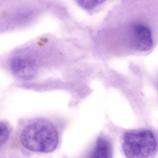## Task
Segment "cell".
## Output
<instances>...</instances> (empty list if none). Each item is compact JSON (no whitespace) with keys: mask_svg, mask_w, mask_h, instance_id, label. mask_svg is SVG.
<instances>
[{"mask_svg":"<svg viewBox=\"0 0 158 158\" xmlns=\"http://www.w3.org/2000/svg\"><path fill=\"white\" fill-rule=\"evenodd\" d=\"M111 154V147L109 142L104 137H100L96 141L90 158H109Z\"/></svg>","mask_w":158,"mask_h":158,"instance_id":"cell-5","label":"cell"},{"mask_svg":"<svg viewBox=\"0 0 158 158\" xmlns=\"http://www.w3.org/2000/svg\"><path fill=\"white\" fill-rule=\"evenodd\" d=\"M20 142L28 150L48 153L57 147L58 135L54 125L44 119L34 120L24 127L21 132Z\"/></svg>","mask_w":158,"mask_h":158,"instance_id":"cell-1","label":"cell"},{"mask_svg":"<svg viewBox=\"0 0 158 158\" xmlns=\"http://www.w3.org/2000/svg\"><path fill=\"white\" fill-rule=\"evenodd\" d=\"M10 65L14 74L23 80L32 78L37 72L35 62L28 56H16L12 59Z\"/></svg>","mask_w":158,"mask_h":158,"instance_id":"cell-3","label":"cell"},{"mask_svg":"<svg viewBox=\"0 0 158 158\" xmlns=\"http://www.w3.org/2000/svg\"><path fill=\"white\" fill-rule=\"evenodd\" d=\"M9 130L6 124L0 122V146L3 144L9 137Z\"/></svg>","mask_w":158,"mask_h":158,"instance_id":"cell-7","label":"cell"},{"mask_svg":"<svg viewBox=\"0 0 158 158\" xmlns=\"http://www.w3.org/2000/svg\"><path fill=\"white\" fill-rule=\"evenodd\" d=\"M105 0H76L78 4L85 10H92Z\"/></svg>","mask_w":158,"mask_h":158,"instance_id":"cell-6","label":"cell"},{"mask_svg":"<svg viewBox=\"0 0 158 158\" xmlns=\"http://www.w3.org/2000/svg\"><path fill=\"white\" fill-rule=\"evenodd\" d=\"M134 46L140 52H147L153 45L152 33L149 28L143 24H136L133 27Z\"/></svg>","mask_w":158,"mask_h":158,"instance_id":"cell-4","label":"cell"},{"mask_svg":"<svg viewBox=\"0 0 158 158\" xmlns=\"http://www.w3.org/2000/svg\"><path fill=\"white\" fill-rule=\"evenodd\" d=\"M156 147L155 135L149 130L128 132L123 136L122 150L127 158H149Z\"/></svg>","mask_w":158,"mask_h":158,"instance_id":"cell-2","label":"cell"}]
</instances>
